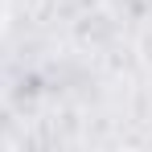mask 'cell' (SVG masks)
I'll return each mask as SVG.
<instances>
[{"label": "cell", "mask_w": 152, "mask_h": 152, "mask_svg": "<svg viewBox=\"0 0 152 152\" xmlns=\"http://www.w3.org/2000/svg\"><path fill=\"white\" fill-rule=\"evenodd\" d=\"M136 62H140L144 70H152V25H144L140 37H136Z\"/></svg>", "instance_id": "obj_1"}, {"label": "cell", "mask_w": 152, "mask_h": 152, "mask_svg": "<svg viewBox=\"0 0 152 152\" xmlns=\"http://www.w3.org/2000/svg\"><path fill=\"white\" fill-rule=\"evenodd\" d=\"M4 25H8V0H0V33H4Z\"/></svg>", "instance_id": "obj_2"}]
</instances>
